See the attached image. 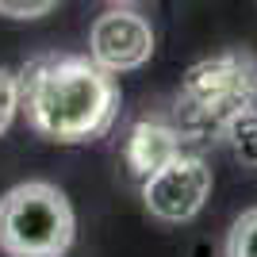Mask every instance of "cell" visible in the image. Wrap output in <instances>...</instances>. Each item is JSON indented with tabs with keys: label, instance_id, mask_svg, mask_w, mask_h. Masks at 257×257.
I'll return each instance as SVG.
<instances>
[{
	"label": "cell",
	"instance_id": "6",
	"mask_svg": "<svg viewBox=\"0 0 257 257\" xmlns=\"http://www.w3.org/2000/svg\"><path fill=\"white\" fill-rule=\"evenodd\" d=\"M181 154H184V139L169 119H139L127 135V146H123L127 169L135 177H142V181L154 177L161 165H169Z\"/></svg>",
	"mask_w": 257,
	"mask_h": 257
},
{
	"label": "cell",
	"instance_id": "1",
	"mask_svg": "<svg viewBox=\"0 0 257 257\" xmlns=\"http://www.w3.org/2000/svg\"><path fill=\"white\" fill-rule=\"evenodd\" d=\"M20 107L50 142H92L111 131L119 115V88L111 73L88 58H35L16 77Z\"/></svg>",
	"mask_w": 257,
	"mask_h": 257
},
{
	"label": "cell",
	"instance_id": "8",
	"mask_svg": "<svg viewBox=\"0 0 257 257\" xmlns=\"http://www.w3.org/2000/svg\"><path fill=\"white\" fill-rule=\"evenodd\" d=\"M223 139H230L234 154L246 161V165H253V169H257V107H253V111H246L242 119H234V123L226 127Z\"/></svg>",
	"mask_w": 257,
	"mask_h": 257
},
{
	"label": "cell",
	"instance_id": "5",
	"mask_svg": "<svg viewBox=\"0 0 257 257\" xmlns=\"http://www.w3.org/2000/svg\"><path fill=\"white\" fill-rule=\"evenodd\" d=\"M88 62L104 73H131L150 62L154 54V27L131 8H111L96 16L88 31Z\"/></svg>",
	"mask_w": 257,
	"mask_h": 257
},
{
	"label": "cell",
	"instance_id": "9",
	"mask_svg": "<svg viewBox=\"0 0 257 257\" xmlns=\"http://www.w3.org/2000/svg\"><path fill=\"white\" fill-rule=\"evenodd\" d=\"M50 8H58V0H0V16L8 20H39Z\"/></svg>",
	"mask_w": 257,
	"mask_h": 257
},
{
	"label": "cell",
	"instance_id": "4",
	"mask_svg": "<svg viewBox=\"0 0 257 257\" xmlns=\"http://www.w3.org/2000/svg\"><path fill=\"white\" fill-rule=\"evenodd\" d=\"M207 196H211V169L196 154L173 158L169 165H161L154 177L142 181V204L161 223H188V219H196L204 211Z\"/></svg>",
	"mask_w": 257,
	"mask_h": 257
},
{
	"label": "cell",
	"instance_id": "2",
	"mask_svg": "<svg viewBox=\"0 0 257 257\" xmlns=\"http://www.w3.org/2000/svg\"><path fill=\"white\" fill-rule=\"evenodd\" d=\"M257 107V58L246 50L215 54L184 73L173 100V127L188 142H211Z\"/></svg>",
	"mask_w": 257,
	"mask_h": 257
},
{
	"label": "cell",
	"instance_id": "10",
	"mask_svg": "<svg viewBox=\"0 0 257 257\" xmlns=\"http://www.w3.org/2000/svg\"><path fill=\"white\" fill-rule=\"evenodd\" d=\"M16 107H20V88H16V73L0 69V135L8 131L12 115H16Z\"/></svg>",
	"mask_w": 257,
	"mask_h": 257
},
{
	"label": "cell",
	"instance_id": "3",
	"mask_svg": "<svg viewBox=\"0 0 257 257\" xmlns=\"http://www.w3.org/2000/svg\"><path fill=\"white\" fill-rule=\"evenodd\" d=\"M73 207L46 181L16 184L0 200V249L8 257H62L73 246Z\"/></svg>",
	"mask_w": 257,
	"mask_h": 257
},
{
	"label": "cell",
	"instance_id": "7",
	"mask_svg": "<svg viewBox=\"0 0 257 257\" xmlns=\"http://www.w3.org/2000/svg\"><path fill=\"white\" fill-rule=\"evenodd\" d=\"M226 257H257V207L242 211L226 234Z\"/></svg>",
	"mask_w": 257,
	"mask_h": 257
}]
</instances>
